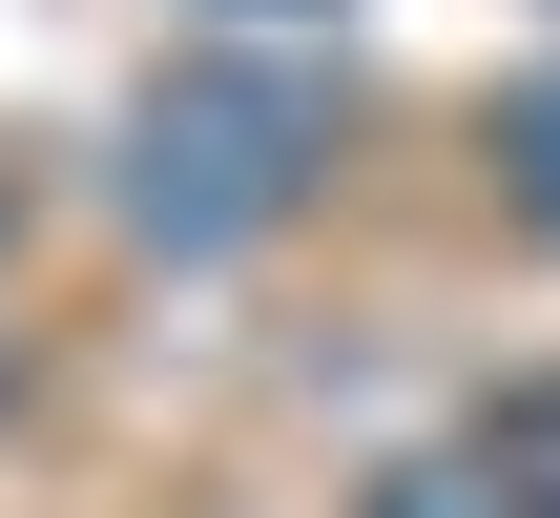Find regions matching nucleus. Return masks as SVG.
Returning <instances> with one entry per match:
<instances>
[{
	"label": "nucleus",
	"instance_id": "obj_1",
	"mask_svg": "<svg viewBox=\"0 0 560 518\" xmlns=\"http://www.w3.org/2000/svg\"><path fill=\"white\" fill-rule=\"evenodd\" d=\"M312 166H332V83H291V62H166L145 125H125V228L145 249H249V228L312 208Z\"/></svg>",
	"mask_w": 560,
	"mask_h": 518
},
{
	"label": "nucleus",
	"instance_id": "obj_2",
	"mask_svg": "<svg viewBox=\"0 0 560 518\" xmlns=\"http://www.w3.org/2000/svg\"><path fill=\"white\" fill-rule=\"evenodd\" d=\"M499 166H520V228H560V83L499 104Z\"/></svg>",
	"mask_w": 560,
	"mask_h": 518
},
{
	"label": "nucleus",
	"instance_id": "obj_3",
	"mask_svg": "<svg viewBox=\"0 0 560 518\" xmlns=\"http://www.w3.org/2000/svg\"><path fill=\"white\" fill-rule=\"evenodd\" d=\"M374 518H499L478 478H374Z\"/></svg>",
	"mask_w": 560,
	"mask_h": 518
}]
</instances>
